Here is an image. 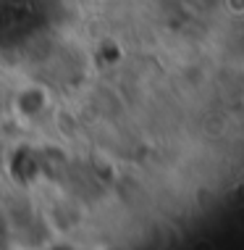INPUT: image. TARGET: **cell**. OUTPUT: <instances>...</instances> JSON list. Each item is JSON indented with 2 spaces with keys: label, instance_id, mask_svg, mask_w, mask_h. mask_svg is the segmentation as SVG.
I'll list each match as a JSON object with an SVG mask.
<instances>
[{
  "label": "cell",
  "instance_id": "1",
  "mask_svg": "<svg viewBox=\"0 0 244 250\" xmlns=\"http://www.w3.org/2000/svg\"><path fill=\"white\" fill-rule=\"evenodd\" d=\"M228 3V11L234 13H244V0H226Z\"/></svg>",
  "mask_w": 244,
  "mask_h": 250
}]
</instances>
